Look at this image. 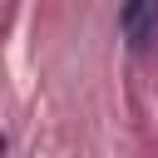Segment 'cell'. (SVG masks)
I'll use <instances>...</instances> for the list:
<instances>
[{"instance_id":"1","label":"cell","mask_w":158,"mask_h":158,"mask_svg":"<svg viewBox=\"0 0 158 158\" xmlns=\"http://www.w3.org/2000/svg\"><path fill=\"white\" fill-rule=\"evenodd\" d=\"M118 30L133 49H148L158 40V0H123L118 5Z\"/></svg>"}]
</instances>
